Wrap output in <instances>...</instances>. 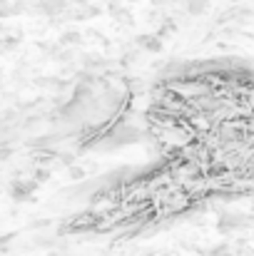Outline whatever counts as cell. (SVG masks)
Wrapping results in <instances>:
<instances>
[{"label": "cell", "instance_id": "cell-1", "mask_svg": "<svg viewBox=\"0 0 254 256\" xmlns=\"http://www.w3.org/2000/svg\"><path fill=\"white\" fill-rule=\"evenodd\" d=\"M147 124L167 164L204 194L254 182V72L207 68L152 94Z\"/></svg>", "mask_w": 254, "mask_h": 256}]
</instances>
